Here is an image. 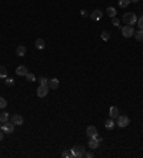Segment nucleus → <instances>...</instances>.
I'll use <instances>...</instances> for the list:
<instances>
[{
	"label": "nucleus",
	"mask_w": 143,
	"mask_h": 158,
	"mask_svg": "<svg viewBox=\"0 0 143 158\" xmlns=\"http://www.w3.org/2000/svg\"><path fill=\"white\" fill-rule=\"evenodd\" d=\"M36 93H37V97H40V98L46 97V95L49 94V85H40V87L36 90Z\"/></svg>",
	"instance_id": "nucleus-5"
},
{
	"label": "nucleus",
	"mask_w": 143,
	"mask_h": 158,
	"mask_svg": "<svg viewBox=\"0 0 143 158\" xmlns=\"http://www.w3.org/2000/svg\"><path fill=\"white\" fill-rule=\"evenodd\" d=\"M130 1H132V3H137L139 0H130Z\"/></svg>",
	"instance_id": "nucleus-33"
},
{
	"label": "nucleus",
	"mask_w": 143,
	"mask_h": 158,
	"mask_svg": "<svg viewBox=\"0 0 143 158\" xmlns=\"http://www.w3.org/2000/svg\"><path fill=\"white\" fill-rule=\"evenodd\" d=\"M137 24H139V29H142L143 30V16H140L139 19H137V21H136Z\"/></svg>",
	"instance_id": "nucleus-28"
},
{
	"label": "nucleus",
	"mask_w": 143,
	"mask_h": 158,
	"mask_svg": "<svg viewBox=\"0 0 143 158\" xmlns=\"http://www.w3.org/2000/svg\"><path fill=\"white\" fill-rule=\"evenodd\" d=\"M122 34H123V37H126V39H129V37H132L133 34H134V29H133V26H125V27H122Z\"/></svg>",
	"instance_id": "nucleus-3"
},
{
	"label": "nucleus",
	"mask_w": 143,
	"mask_h": 158,
	"mask_svg": "<svg viewBox=\"0 0 143 158\" xmlns=\"http://www.w3.org/2000/svg\"><path fill=\"white\" fill-rule=\"evenodd\" d=\"M6 121H9V113H3V114H0V123L3 124V123H6Z\"/></svg>",
	"instance_id": "nucleus-20"
},
{
	"label": "nucleus",
	"mask_w": 143,
	"mask_h": 158,
	"mask_svg": "<svg viewBox=\"0 0 143 158\" xmlns=\"http://www.w3.org/2000/svg\"><path fill=\"white\" fill-rule=\"evenodd\" d=\"M23 117L20 116V114H14V116L11 117V123L14 124V126H22L23 124Z\"/></svg>",
	"instance_id": "nucleus-8"
},
{
	"label": "nucleus",
	"mask_w": 143,
	"mask_h": 158,
	"mask_svg": "<svg viewBox=\"0 0 143 158\" xmlns=\"http://www.w3.org/2000/svg\"><path fill=\"white\" fill-rule=\"evenodd\" d=\"M106 14H107L109 17H116L117 11H116V9H115V7H112V6H110V7H107V9H106Z\"/></svg>",
	"instance_id": "nucleus-15"
},
{
	"label": "nucleus",
	"mask_w": 143,
	"mask_h": 158,
	"mask_svg": "<svg viewBox=\"0 0 143 158\" xmlns=\"http://www.w3.org/2000/svg\"><path fill=\"white\" fill-rule=\"evenodd\" d=\"M133 36H134V39H136L137 42H143V30L142 29H139L137 32H134Z\"/></svg>",
	"instance_id": "nucleus-17"
},
{
	"label": "nucleus",
	"mask_w": 143,
	"mask_h": 158,
	"mask_svg": "<svg viewBox=\"0 0 143 158\" xmlns=\"http://www.w3.org/2000/svg\"><path fill=\"white\" fill-rule=\"evenodd\" d=\"M129 124H130L129 117H126V116H119V117H117V127L125 128V127H127Z\"/></svg>",
	"instance_id": "nucleus-4"
},
{
	"label": "nucleus",
	"mask_w": 143,
	"mask_h": 158,
	"mask_svg": "<svg viewBox=\"0 0 143 158\" xmlns=\"http://www.w3.org/2000/svg\"><path fill=\"white\" fill-rule=\"evenodd\" d=\"M1 127H3V124H1V123H0V131H1Z\"/></svg>",
	"instance_id": "nucleus-34"
},
{
	"label": "nucleus",
	"mask_w": 143,
	"mask_h": 158,
	"mask_svg": "<svg viewBox=\"0 0 143 158\" xmlns=\"http://www.w3.org/2000/svg\"><path fill=\"white\" fill-rule=\"evenodd\" d=\"M13 84H14V80H13V78H10V77H6V85L11 87Z\"/></svg>",
	"instance_id": "nucleus-26"
},
{
	"label": "nucleus",
	"mask_w": 143,
	"mask_h": 158,
	"mask_svg": "<svg viewBox=\"0 0 143 158\" xmlns=\"http://www.w3.org/2000/svg\"><path fill=\"white\" fill-rule=\"evenodd\" d=\"M26 80H27V81H36V75L32 73H27L26 74Z\"/></svg>",
	"instance_id": "nucleus-22"
},
{
	"label": "nucleus",
	"mask_w": 143,
	"mask_h": 158,
	"mask_svg": "<svg viewBox=\"0 0 143 158\" xmlns=\"http://www.w3.org/2000/svg\"><path fill=\"white\" fill-rule=\"evenodd\" d=\"M99 140H97V138L96 137H93V138H90V140H89V148H90V150H96V148H99Z\"/></svg>",
	"instance_id": "nucleus-9"
},
{
	"label": "nucleus",
	"mask_w": 143,
	"mask_h": 158,
	"mask_svg": "<svg viewBox=\"0 0 143 158\" xmlns=\"http://www.w3.org/2000/svg\"><path fill=\"white\" fill-rule=\"evenodd\" d=\"M1 130L4 131V134H11L13 130H14V124H13V123H9V121H6V123H3Z\"/></svg>",
	"instance_id": "nucleus-6"
},
{
	"label": "nucleus",
	"mask_w": 143,
	"mask_h": 158,
	"mask_svg": "<svg viewBox=\"0 0 143 158\" xmlns=\"http://www.w3.org/2000/svg\"><path fill=\"white\" fill-rule=\"evenodd\" d=\"M16 54H17L19 57L26 56V46H17V49H16Z\"/></svg>",
	"instance_id": "nucleus-14"
},
{
	"label": "nucleus",
	"mask_w": 143,
	"mask_h": 158,
	"mask_svg": "<svg viewBox=\"0 0 143 158\" xmlns=\"http://www.w3.org/2000/svg\"><path fill=\"white\" fill-rule=\"evenodd\" d=\"M129 3H132V1H130V0H119V6H120L122 9L127 7V6H129Z\"/></svg>",
	"instance_id": "nucleus-21"
},
{
	"label": "nucleus",
	"mask_w": 143,
	"mask_h": 158,
	"mask_svg": "<svg viewBox=\"0 0 143 158\" xmlns=\"http://www.w3.org/2000/svg\"><path fill=\"white\" fill-rule=\"evenodd\" d=\"M7 77V68L6 67H0V78H6Z\"/></svg>",
	"instance_id": "nucleus-19"
},
{
	"label": "nucleus",
	"mask_w": 143,
	"mask_h": 158,
	"mask_svg": "<svg viewBox=\"0 0 143 158\" xmlns=\"http://www.w3.org/2000/svg\"><path fill=\"white\" fill-rule=\"evenodd\" d=\"M62 157L63 158H72V151H63V152H62Z\"/></svg>",
	"instance_id": "nucleus-27"
},
{
	"label": "nucleus",
	"mask_w": 143,
	"mask_h": 158,
	"mask_svg": "<svg viewBox=\"0 0 143 158\" xmlns=\"http://www.w3.org/2000/svg\"><path fill=\"white\" fill-rule=\"evenodd\" d=\"M112 24H113V26H119L120 21H119V19H116V17H112Z\"/></svg>",
	"instance_id": "nucleus-29"
},
{
	"label": "nucleus",
	"mask_w": 143,
	"mask_h": 158,
	"mask_svg": "<svg viewBox=\"0 0 143 158\" xmlns=\"http://www.w3.org/2000/svg\"><path fill=\"white\" fill-rule=\"evenodd\" d=\"M90 17L93 19V20L96 21V20H100L102 17H103V11L102 10H95L92 14H90Z\"/></svg>",
	"instance_id": "nucleus-11"
},
{
	"label": "nucleus",
	"mask_w": 143,
	"mask_h": 158,
	"mask_svg": "<svg viewBox=\"0 0 143 158\" xmlns=\"http://www.w3.org/2000/svg\"><path fill=\"white\" fill-rule=\"evenodd\" d=\"M85 157H86V158H92V157H93V152H86V154H85Z\"/></svg>",
	"instance_id": "nucleus-30"
},
{
	"label": "nucleus",
	"mask_w": 143,
	"mask_h": 158,
	"mask_svg": "<svg viewBox=\"0 0 143 158\" xmlns=\"http://www.w3.org/2000/svg\"><path fill=\"white\" fill-rule=\"evenodd\" d=\"M123 21L127 23L129 26H133V24L137 21V16H136L134 13H126V14L123 16Z\"/></svg>",
	"instance_id": "nucleus-2"
},
{
	"label": "nucleus",
	"mask_w": 143,
	"mask_h": 158,
	"mask_svg": "<svg viewBox=\"0 0 143 158\" xmlns=\"http://www.w3.org/2000/svg\"><path fill=\"white\" fill-rule=\"evenodd\" d=\"M86 135L90 138L93 137H97V128L95 126H89L88 128H86Z\"/></svg>",
	"instance_id": "nucleus-7"
},
{
	"label": "nucleus",
	"mask_w": 143,
	"mask_h": 158,
	"mask_svg": "<svg viewBox=\"0 0 143 158\" xmlns=\"http://www.w3.org/2000/svg\"><path fill=\"white\" fill-rule=\"evenodd\" d=\"M3 138H4V131L1 130V131H0V141H3Z\"/></svg>",
	"instance_id": "nucleus-31"
},
{
	"label": "nucleus",
	"mask_w": 143,
	"mask_h": 158,
	"mask_svg": "<svg viewBox=\"0 0 143 158\" xmlns=\"http://www.w3.org/2000/svg\"><path fill=\"white\" fill-rule=\"evenodd\" d=\"M85 154H86V151L82 145H75L72 148V158H83Z\"/></svg>",
	"instance_id": "nucleus-1"
},
{
	"label": "nucleus",
	"mask_w": 143,
	"mask_h": 158,
	"mask_svg": "<svg viewBox=\"0 0 143 158\" xmlns=\"http://www.w3.org/2000/svg\"><path fill=\"white\" fill-rule=\"evenodd\" d=\"M34 46H36V49L43 50V49H44V40H43V39H37L36 43H34Z\"/></svg>",
	"instance_id": "nucleus-18"
},
{
	"label": "nucleus",
	"mask_w": 143,
	"mask_h": 158,
	"mask_svg": "<svg viewBox=\"0 0 143 158\" xmlns=\"http://www.w3.org/2000/svg\"><path fill=\"white\" fill-rule=\"evenodd\" d=\"M39 83H40V85H47L49 84V80L44 78V77H40V78H39Z\"/></svg>",
	"instance_id": "nucleus-25"
},
{
	"label": "nucleus",
	"mask_w": 143,
	"mask_h": 158,
	"mask_svg": "<svg viewBox=\"0 0 143 158\" xmlns=\"http://www.w3.org/2000/svg\"><path fill=\"white\" fill-rule=\"evenodd\" d=\"M115 126H116V124H115L113 118H110V120H107V121L105 123V128H106V130H113V128H115Z\"/></svg>",
	"instance_id": "nucleus-16"
},
{
	"label": "nucleus",
	"mask_w": 143,
	"mask_h": 158,
	"mask_svg": "<svg viewBox=\"0 0 143 158\" xmlns=\"http://www.w3.org/2000/svg\"><path fill=\"white\" fill-rule=\"evenodd\" d=\"M7 105V101H6V98H3V97H0V108L3 110L4 107Z\"/></svg>",
	"instance_id": "nucleus-24"
},
{
	"label": "nucleus",
	"mask_w": 143,
	"mask_h": 158,
	"mask_svg": "<svg viewBox=\"0 0 143 158\" xmlns=\"http://www.w3.org/2000/svg\"><path fill=\"white\" fill-rule=\"evenodd\" d=\"M49 88H50V90H56V88H57V87H59V80H57V78H50V80H49Z\"/></svg>",
	"instance_id": "nucleus-13"
},
{
	"label": "nucleus",
	"mask_w": 143,
	"mask_h": 158,
	"mask_svg": "<svg viewBox=\"0 0 143 158\" xmlns=\"http://www.w3.org/2000/svg\"><path fill=\"white\" fill-rule=\"evenodd\" d=\"M109 116H110V118H113V120H115V118H117V117H119V108H117V107H115V105H113V107H110Z\"/></svg>",
	"instance_id": "nucleus-10"
},
{
	"label": "nucleus",
	"mask_w": 143,
	"mask_h": 158,
	"mask_svg": "<svg viewBox=\"0 0 143 158\" xmlns=\"http://www.w3.org/2000/svg\"><path fill=\"white\" fill-rule=\"evenodd\" d=\"M27 73H29V71H27V67H26V66H19V67L16 68V74H17V75H26Z\"/></svg>",
	"instance_id": "nucleus-12"
},
{
	"label": "nucleus",
	"mask_w": 143,
	"mask_h": 158,
	"mask_svg": "<svg viewBox=\"0 0 143 158\" xmlns=\"http://www.w3.org/2000/svg\"><path fill=\"white\" fill-rule=\"evenodd\" d=\"M80 14H82L83 17H86V16H88V13H86V10H82V11H80Z\"/></svg>",
	"instance_id": "nucleus-32"
},
{
	"label": "nucleus",
	"mask_w": 143,
	"mask_h": 158,
	"mask_svg": "<svg viewBox=\"0 0 143 158\" xmlns=\"http://www.w3.org/2000/svg\"><path fill=\"white\" fill-rule=\"evenodd\" d=\"M102 39H103L105 42H107V40L110 39V33L106 32V30H105V32H102Z\"/></svg>",
	"instance_id": "nucleus-23"
}]
</instances>
